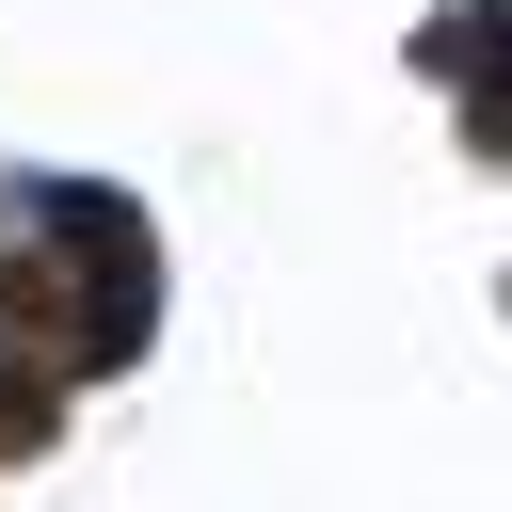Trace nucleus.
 I'll return each mask as SVG.
<instances>
[{"instance_id":"f257e3e1","label":"nucleus","mask_w":512,"mask_h":512,"mask_svg":"<svg viewBox=\"0 0 512 512\" xmlns=\"http://www.w3.org/2000/svg\"><path fill=\"white\" fill-rule=\"evenodd\" d=\"M48 416H64V400H48V368L0 336V448H48Z\"/></svg>"}]
</instances>
